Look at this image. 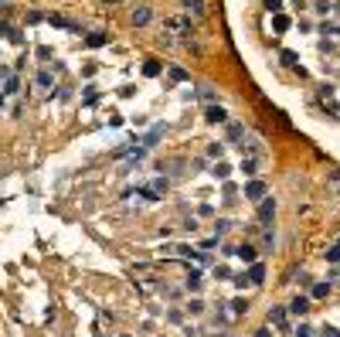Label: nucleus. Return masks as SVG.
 <instances>
[{
    "mask_svg": "<svg viewBox=\"0 0 340 337\" xmlns=\"http://www.w3.org/2000/svg\"><path fill=\"white\" fill-rule=\"evenodd\" d=\"M235 256H238V259H242V263H249V266H252V263H255V249H252V245H245V242H242V245H238V249H235Z\"/></svg>",
    "mask_w": 340,
    "mask_h": 337,
    "instance_id": "9d476101",
    "label": "nucleus"
},
{
    "mask_svg": "<svg viewBox=\"0 0 340 337\" xmlns=\"http://www.w3.org/2000/svg\"><path fill=\"white\" fill-rule=\"evenodd\" d=\"M160 62H157V58H146V65H143V75H146V78H157V75H160Z\"/></svg>",
    "mask_w": 340,
    "mask_h": 337,
    "instance_id": "f8f14e48",
    "label": "nucleus"
},
{
    "mask_svg": "<svg viewBox=\"0 0 340 337\" xmlns=\"http://www.w3.org/2000/svg\"><path fill=\"white\" fill-rule=\"evenodd\" d=\"M204 120H207V123H225V120H228V113H225L221 106H207V113H204Z\"/></svg>",
    "mask_w": 340,
    "mask_h": 337,
    "instance_id": "423d86ee",
    "label": "nucleus"
},
{
    "mask_svg": "<svg viewBox=\"0 0 340 337\" xmlns=\"http://www.w3.org/2000/svg\"><path fill=\"white\" fill-rule=\"evenodd\" d=\"M289 313H296V317H303V313H310V300H306V296H296V300L289 303Z\"/></svg>",
    "mask_w": 340,
    "mask_h": 337,
    "instance_id": "0eeeda50",
    "label": "nucleus"
},
{
    "mask_svg": "<svg viewBox=\"0 0 340 337\" xmlns=\"http://www.w3.org/2000/svg\"><path fill=\"white\" fill-rule=\"evenodd\" d=\"M211 174H214V177H218V181H228V174H231V167H228V164H221V160H218V164H214V170H211Z\"/></svg>",
    "mask_w": 340,
    "mask_h": 337,
    "instance_id": "2eb2a0df",
    "label": "nucleus"
},
{
    "mask_svg": "<svg viewBox=\"0 0 340 337\" xmlns=\"http://www.w3.org/2000/svg\"><path fill=\"white\" fill-rule=\"evenodd\" d=\"M327 293H330V283H317V286H313V296H317V300L327 296Z\"/></svg>",
    "mask_w": 340,
    "mask_h": 337,
    "instance_id": "5701e85b",
    "label": "nucleus"
},
{
    "mask_svg": "<svg viewBox=\"0 0 340 337\" xmlns=\"http://www.w3.org/2000/svg\"><path fill=\"white\" fill-rule=\"evenodd\" d=\"M136 194H139L143 201H160V198L167 194V181H153V184H143Z\"/></svg>",
    "mask_w": 340,
    "mask_h": 337,
    "instance_id": "f257e3e1",
    "label": "nucleus"
},
{
    "mask_svg": "<svg viewBox=\"0 0 340 337\" xmlns=\"http://www.w3.org/2000/svg\"><path fill=\"white\" fill-rule=\"evenodd\" d=\"M275 218V201L272 198H262V204H259V221H272Z\"/></svg>",
    "mask_w": 340,
    "mask_h": 337,
    "instance_id": "7ed1b4c3",
    "label": "nucleus"
},
{
    "mask_svg": "<svg viewBox=\"0 0 340 337\" xmlns=\"http://www.w3.org/2000/svg\"><path fill=\"white\" fill-rule=\"evenodd\" d=\"M170 27H174V31H191V21H187V17H174Z\"/></svg>",
    "mask_w": 340,
    "mask_h": 337,
    "instance_id": "f3484780",
    "label": "nucleus"
},
{
    "mask_svg": "<svg viewBox=\"0 0 340 337\" xmlns=\"http://www.w3.org/2000/svg\"><path fill=\"white\" fill-rule=\"evenodd\" d=\"M242 133H245L242 123H231V126H228V140H242Z\"/></svg>",
    "mask_w": 340,
    "mask_h": 337,
    "instance_id": "6ab92c4d",
    "label": "nucleus"
},
{
    "mask_svg": "<svg viewBox=\"0 0 340 337\" xmlns=\"http://www.w3.org/2000/svg\"><path fill=\"white\" fill-rule=\"evenodd\" d=\"M201 283H204V279H201V272H198V269L187 272V289H201Z\"/></svg>",
    "mask_w": 340,
    "mask_h": 337,
    "instance_id": "dca6fc26",
    "label": "nucleus"
},
{
    "mask_svg": "<svg viewBox=\"0 0 340 337\" xmlns=\"http://www.w3.org/2000/svg\"><path fill=\"white\" fill-rule=\"evenodd\" d=\"M184 7H187V14H201V10H204V0H184Z\"/></svg>",
    "mask_w": 340,
    "mask_h": 337,
    "instance_id": "a211bd4d",
    "label": "nucleus"
},
{
    "mask_svg": "<svg viewBox=\"0 0 340 337\" xmlns=\"http://www.w3.org/2000/svg\"><path fill=\"white\" fill-rule=\"evenodd\" d=\"M17 92H21V85H17V75L10 72V75H7V82H3V96H17Z\"/></svg>",
    "mask_w": 340,
    "mask_h": 337,
    "instance_id": "ddd939ff",
    "label": "nucleus"
},
{
    "mask_svg": "<svg viewBox=\"0 0 340 337\" xmlns=\"http://www.w3.org/2000/svg\"><path fill=\"white\" fill-rule=\"evenodd\" d=\"M269 324H275L279 331H286V310L282 307H272L269 310Z\"/></svg>",
    "mask_w": 340,
    "mask_h": 337,
    "instance_id": "1a4fd4ad",
    "label": "nucleus"
},
{
    "mask_svg": "<svg viewBox=\"0 0 340 337\" xmlns=\"http://www.w3.org/2000/svg\"><path fill=\"white\" fill-rule=\"evenodd\" d=\"M38 85L48 89V85H51V75H48V72H38Z\"/></svg>",
    "mask_w": 340,
    "mask_h": 337,
    "instance_id": "bb28decb",
    "label": "nucleus"
},
{
    "mask_svg": "<svg viewBox=\"0 0 340 337\" xmlns=\"http://www.w3.org/2000/svg\"><path fill=\"white\" fill-rule=\"evenodd\" d=\"M85 45H89V48H102V45H109V34H106V31H92V34L85 38Z\"/></svg>",
    "mask_w": 340,
    "mask_h": 337,
    "instance_id": "39448f33",
    "label": "nucleus"
},
{
    "mask_svg": "<svg viewBox=\"0 0 340 337\" xmlns=\"http://www.w3.org/2000/svg\"><path fill=\"white\" fill-rule=\"evenodd\" d=\"M327 263H340V242H337V245H330V249H327Z\"/></svg>",
    "mask_w": 340,
    "mask_h": 337,
    "instance_id": "412c9836",
    "label": "nucleus"
},
{
    "mask_svg": "<svg viewBox=\"0 0 340 337\" xmlns=\"http://www.w3.org/2000/svg\"><path fill=\"white\" fill-rule=\"evenodd\" d=\"M170 78H174V82H184L187 72H184V68H170Z\"/></svg>",
    "mask_w": 340,
    "mask_h": 337,
    "instance_id": "a878e982",
    "label": "nucleus"
},
{
    "mask_svg": "<svg viewBox=\"0 0 340 337\" xmlns=\"http://www.w3.org/2000/svg\"><path fill=\"white\" fill-rule=\"evenodd\" d=\"M228 228H231V221H225V218H221V221H218V225H214V239H221V235H225V232H228Z\"/></svg>",
    "mask_w": 340,
    "mask_h": 337,
    "instance_id": "4be33fe9",
    "label": "nucleus"
},
{
    "mask_svg": "<svg viewBox=\"0 0 340 337\" xmlns=\"http://www.w3.org/2000/svg\"><path fill=\"white\" fill-rule=\"evenodd\" d=\"M266 10H269V14H279V10H282V0H266Z\"/></svg>",
    "mask_w": 340,
    "mask_h": 337,
    "instance_id": "393cba45",
    "label": "nucleus"
},
{
    "mask_svg": "<svg viewBox=\"0 0 340 337\" xmlns=\"http://www.w3.org/2000/svg\"><path fill=\"white\" fill-rule=\"evenodd\" d=\"M10 31H14V27H10L7 21H0V38H10Z\"/></svg>",
    "mask_w": 340,
    "mask_h": 337,
    "instance_id": "2f4dec72",
    "label": "nucleus"
},
{
    "mask_svg": "<svg viewBox=\"0 0 340 337\" xmlns=\"http://www.w3.org/2000/svg\"><path fill=\"white\" fill-rule=\"evenodd\" d=\"M95 99H99V92H95V89L89 85V89H85V102H95Z\"/></svg>",
    "mask_w": 340,
    "mask_h": 337,
    "instance_id": "c756f323",
    "label": "nucleus"
},
{
    "mask_svg": "<svg viewBox=\"0 0 340 337\" xmlns=\"http://www.w3.org/2000/svg\"><path fill=\"white\" fill-rule=\"evenodd\" d=\"M255 337H272V334H269V327H262V331H255Z\"/></svg>",
    "mask_w": 340,
    "mask_h": 337,
    "instance_id": "f704fd0d",
    "label": "nucleus"
},
{
    "mask_svg": "<svg viewBox=\"0 0 340 337\" xmlns=\"http://www.w3.org/2000/svg\"><path fill=\"white\" fill-rule=\"evenodd\" d=\"M242 170H245V174L252 177V174H255V160H245V164H242Z\"/></svg>",
    "mask_w": 340,
    "mask_h": 337,
    "instance_id": "7c9ffc66",
    "label": "nucleus"
},
{
    "mask_svg": "<svg viewBox=\"0 0 340 337\" xmlns=\"http://www.w3.org/2000/svg\"><path fill=\"white\" fill-rule=\"evenodd\" d=\"M282 65L286 68H296L299 62H296V51H282Z\"/></svg>",
    "mask_w": 340,
    "mask_h": 337,
    "instance_id": "aec40b11",
    "label": "nucleus"
},
{
    "mask_svg": "<svg viewBox=\"0 0 340 337\" xmlns=\"http://www.w3.org/2000/svg\"><path fill=\"white\" fill-rule=\"evenodd\" d=\"M231 310H235V313H245V310H249V300H242V296L231 300Z\"/></svg>",
    "mask_w": 340,
    "mask_h": 337,
    "instance_id": "b1692460",
    "label": "nucleus"
},
{
    "mask_svg": "<svg viewBox=\"0 0 340 337\" xmlns=\"http://www.w3.org/2000/svg\"><path fill=\"white\" fill-rule=\"evenodd\" d=\"M245 279H249V283H255V286H259V283H266V266H262V263H252V269H249Z\"/></svg>",
    "mask_w": 340,
    "mask_h": 337,
    "instance_id": "20e7f679",
    "label": "nucleus"
},
{
    "mask_svg": "<svg viewBox=\"0 0 340 337\" xmlns=\"http://www.w3.org/2000/svg\"><path fill=\"white\" fill-rule=\"evenodd\" d=\"M313 10H317V14H330V10H334V7H330V3H327V0H323V3H317V7H313Z\"/></svg>",
    "mask_w": 340,
    "mask_h": 337,
    "instance_id": "cd10ccee",
    "label": "nucleus"
},
{
    "mask_svg": "<svg viewBox=\"0 0 340 337\" xmlns=\"http://www.w3.org/2000/svg\"><path fill=\"white\" fill-rule=\"evenodd\" d=\"M296 337H313V331H310V327H306V324H303V327H299V331H296Z\"/></svg>",
    "mask_w": 340,
    "mask_h": 337,
    "instance_id": "473e14b6",
    "label": "nucleus"
},
{
    "mask_svg": "<svg viewBox=\"0 0 340 337\" xmlns=\"http://www.w3.org/2000/svg\"><path fill=\"white\" fill-rule=\"evenodd\" d=\"M38 21H45V14H41V10H34V14H27V24H38Z\"/></svg>",
    "mask_w": 340,
    "mask_h": 337,
    "instance_id": "c85d7f7f",
    "label": "nucleus"
},
{
    "mask_svg": "<svg viewBox=\"0 0 340 337\" xmlns=\"http://www.w3.org/2000/svg\"><path fill=\"white\" fill-rule=\"evenodd\" d=\"M323 337H340L337 327H323Z\"/></svg>",
    "mask_w": 340,
    "mask_h": 337,
    "instance_id": "72a5a7b5",
    "label": "nucleus"
},
{
    "mask_svg": "<svg viewBox=\"0 0 340 337\" xmlns=\"http://www.w3.org/2000/svg\"><path fill=\"white\" fill-rule=\"evenodd\" d=\"M150 17H153V10H150V7H136V10H133V24H136V27L150 24Z\"/></svg>",
    "mask_w": 340,
    "mask_h": 337,
    "instance_id": "6e6552de",
    "label": "nucleus"
},
{
    "mask_svg": "<svg viewBox=\"0 0 340 337\" xmlns=\"http://www.w3.org/2000/svg\"><path fill=\"white\" fill-rule=\"evenodd\" d=\"M272 27H275L279 34H282V31H289V17H286V14H272Z\"/></svg>",
    "mask_w": 340,
    "mask_h": 337,
    "instance_id": "4468645a",
    "label": "nucleus"
},
{
    "mask_svg": "<svg viewBox=\"0 0 340 337\" xmlns=\"http://www.w3.org/2000/svg\"><path fill=\"white\" fill-rule=\"evenodd\" d=\"M245 198H249V201H262V198H266V184H262V181H249V184H245Z\"/></svg>",
    "mask_w": 340,
    "mask_h": 337,
    "instance_id": "f03ea898",
    "label": "nucleus"
},
{
    "mask_svg": "<svg viewBox=\"0 0 340 337\" xmlns=\"http://www.w3.org/2000/svg\"><path fill=\"white\" fill-rule=\"evenodd\" d=\"M163 130H167V126H153V130H150V133L143 136V146H157V140H160V136H163Z\"/></svg>",
    "mask_w": 340,
    "mask_h": 337,
    "instance_id": "9b49d317",
    "label": "nucleus"
}]
</instances>
